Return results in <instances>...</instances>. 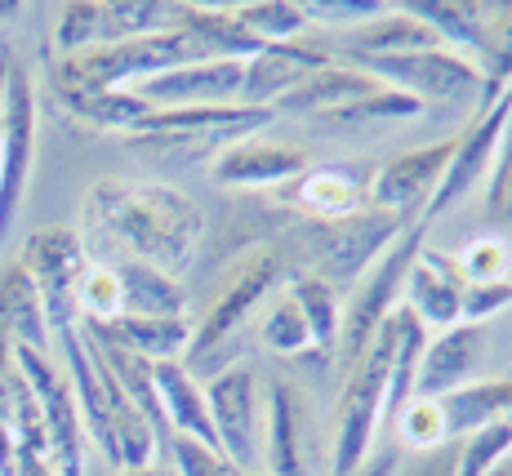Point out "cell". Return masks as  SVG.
Returning a JSON list of instances; mask_svg holds the SVG:
<instances>
[{
    "label": "cell",
    "mask_w": 512,
    "mask_h": 476,
    "mask_svg": "<svg viewBox=\"0 0 512 476\" xmlns=\"http://www.w3.org/2000/svg\"><path fill=\"white\" fill-rule=\"evenodd\" d=\"M85 218L107 236L125 245L130 259L165 276H179L196 263L205 236V218L170 183H139V178H98L85 192Z\"/></svg>",
    "instance_id": "6da1fadb"
},
{
    "label": "cell",
    "mask_w": 512,
    "mask_h": 476,
    "mask_svg": "<svg viewBox=\"0 0 512 476\" xmlns=\"http://www.w3.org/2000/svg\"><path fill=\"white\" fill-rule=\"evenodd\" d=\"M54 339H58V347H63V374H67V383H72L85 436L98 445V454L121 472L156 463L161 450H156L152 428H147V419L130 405V396L121 392V383L112 379V370L103 365L98 347L85 339L81 325L58 330Z\"/></svg>",
    "instance_id": "7a4b0ae2"
},
{
    "label": "cell",
    "mask_w": 512,
    "mask_h": 476,
    "mask_svg": "<svg viewBox=\"0 0 512 476\" xmlns=\"http://www.w3.org/2000/svg\"><path fill=\"white\" fill-rule=\"evenodd\" d=\"M268 121H277L263 107H152L134 134H125L134 147L174 156V161H214L223 147L254 138Z\"/></svg>",
    "instance_id": "3957f363"
},
{
    "label": "cell",
    "mask_w": 512,
    "mask_h": 476,
    "mask_svg": "<svg viewBox=\"0 0 512 476\" xmlns=\"http://www.w3.org/2000/svg\"><path fill=\"white\" fill-rule=\"evenodd\" d=\"M423 232H428V218H415L388 250L379 254L366 276L352 285V299L343 307V325H339V370L348 374L352 365L366 356V347L379 339V330L388 325V316L401 307V294H406V276L415 267L419 250H423Z\"/></svg>",
    "instance_id": "277c9868"
},
{
    "label": "cell",
    "mask_w": 512,
    "mask_h": 476,
    "mask_svg": "<svg viewBox=\"0 0 512 476\" xmlns=\"http://www.w3.org/2000/svg\"><path fill=\"white\" fill-rule=\"evenodd\" d=\"M392 356H397V321L379 330V339L366 347L357 365L348 370L339 392V419H334V450L330 476H352L374 454V436L383 428V396H388Z\"/></svg>",
    "instance_id": "5b68a950"
},
{
    "label": "cell",
    "mask_w": 512,
    "mask_h": 476,
    "mask_svg": "<svg viewBox=\"0 0 512 476\" xmlns=\"http://www.w3.org/2000/svg\"><path fill=\"white\" fill-rule=\"evenodd\" d=\"M281 285H285V259H281V250L263 245V250L241 254V259L232 263V272L223 276V285L214 290V299H210V307H205V316L192 325V343H187L183 365L205 361V356L219 352V347L228 343L245 321H250L254 307L268 299V294H277Z\"/></svg>",
    "instance_id": "8992f818"
},
{
    "label": "cell",
    "mask_w": 512,
    "mask_h": 476,
    "mask_svg": "<svg viewBox=\"0 0 512 476\" xmlns=\"http://www.w3.org/2000/svg\"><path fill=\"white\" fill-rule=\"evenodd\" d=\"M370 72L379 85L397 89V94L415 98V103H477L481 98V67L468 54L455 49H419V54H397V58H366L352 63Z\"/></svg>",
    "instance_id": "52a82bcc"
},
{
    "label": "cell",
    "mask_w": 512,
    "mask_h": 476,
    "mask_svg": "<svg viewBox=\"0 0 512 476\" xmlns=\"http://www.w3.org/2000/svg\"><path fill=\"white\" fill-rule=\"evenodd\" d=\"M23 272L32 276L36 294H41L45 307V325L49 339L58 330H72L81 325V312H76V290H81V276L90 259H85V245L72 227H36L23 245Z\"/></svg>",
    "instance_id": "ba28073f"
},
{
    "label": "cell",
    "mask_w": 512,
    "mask_h": 476,
    "mask_svg": "<svg viewBox=\"0 0 512 476\" xmlns=\"http://www.w3.org/2000/svg\"><path fill=\"white\" fill-rule=\"evenodd\" d=\"M14 361L23 370L27 388H32L36 405H41L45 419V445H49V463L58 476H85V423L76 410V396L67 374L49 361V352H32V347H14Z\"/></svg>",
    "instance_id": "9c48e42d"
},
{
    "label": "cell",
    "mask_w": 512,
    "mask_h": 476,
    "mask_svg": "<svg viewBox=\"0 0 512 476\" xmlns=\"http://www.w3.org/2000/svg\"><path fill=\"white\" fill-rule=\"evenodd\" d=\"M36 161V89L32 76L9 58L5 103H0V241L23 210V192Z\"/></svg>",
    "instance_id": "30bf717a"
},
{
    "label": "cell",
    "mask_w": 512,
    "mask_h": 476,
    "mask_svg": "<svg viewBox=\"0 0 512 476\" xmlns=\"http://www.w3.org/2000/svg\"><path fill=\"white\" fill-rule=\"evenodd\" d=\"M205 405H210L214 441L241 472L263 468V405L259 379L250 365H228L205 383Z\"/></svg>",
    "instance_id": "8fae6325"
},
{
    "label": "cell",
    "mask_w": 512,
    "mask_h": 476,
    "mask_svg": "<svg viewBox=\"0 0 512 476\" xmlns=\"http://www.w3.org/2000/svg\"><path fill=\"white\" fill-rule=\"evenodd\" d=\"M415 223V218H401V214H383V210H361L352 218H343V223H330L321 227V241H317V272L321 281H330L334 290L343 285H357L361 276H366V267L379 259L383 250H388L392 241H397L406 227Z\"/></svg>",
    "instance_id": "7c38bea8"
},
{
    "label": "cell",
    "mask_w": 512,
    "mask_h": 476,
    "mask_svg": "<svg viewBox=\"0 0 512 476\" xmlns=\"http://www.w3.org/2000/svg\"><path fill=\"white\" fill-rule=\"evenodd\" d=\"M450 156H455V138L428 143V147H410V152L392 156L388 165H379V170L370 174V187H366L370 210L423 218L428 201L437 196L441 178L450 170Z\"/></svg>",
    "instance_id": "4fadbf2b"
},
{
    "label": "cell",
    "mask_w": 512,
    "mask_h": 476,
    "mask_svg": "<svg viewBox=\"0 0 512 476\" xmlns=\"http://www.w3.org/2000/svg\"><path fill=\"white\" fill-rule=\"evenodd\" d=\"M512 116V89H504V94L495 98V103L486 107V112H477L468 121V130L455 138V156H450V170L446 178H441L437 196L428 201V210H423V218H437L446 210H455V205H464L472 192H477V183L490 174V161H495V147L499 138H504V125Z\"/></svg>",
    "instance_id": "5bb4252c"
},
{
    "label": "cell",
    "mask_w": 512,
    "mask_h": 476,
    "mask_svg": "<svg viewBox=\"0 0 512 476\" xmlns=\"http://www.w3.org/2000/svg\"><path fill=\"white\" fill-rule=\"evenodd\" d=\"M245 63L236 58H205L174 72H161L152 81L130 85L147 107H236L241 103Z\"/></svg>",
    "instance_id": "9a60e30c"
},
{
    "label": "cell",
    "mask_w": 512,
    "mask_h": 476,
    "mask_svg": "<svg viewBox=\"0 0 512 476\" xmlns=\"http://www.w3.org/2000/svg\"><path fill=\"white\" fill-rule=\"evenodd\" d=\"M481 361H486V330L481 325H464V321L450 325L432 343H423L415 396L441 401V396L468 388V383H477Z\"/></svg>",
    "instance_id": "2e32d148"
},
{
    "label": "cell",
    "mask_w": 512,
    "mask_h": 476,
    "mask_svg": "<svg viewBox=\"0 0 512 476\" xmlns=\"http://www.w3.org/2000/svg\"><path fill=\"white\" fill-rule=\"evenodd\" d=\"M308 170V152L294 143H268V138H241L223 147L210 161V178L219 187H285Z\"/></svg>",
    "instance_id": "e0dca14e"
},
{
    "label": "cell",
    "mask_w": 512,
    "mask_h": 476,
    "mask_svg": "<svg viewBox=\"0 0 512 476\" xmlns=\"http://www.w3.org/2000/svg\"><path fill=\"white\" fill-rule=\"evenodd\" d=\"M464 272H459L455 254H441L423 245L415 267L406 276V294L401 303L419 316L423 330H450L459 325V307H464Z\"/></svg>",
    "instance_id": "ac0fdd59"
},
{
    "label": "cell",
    "mask_w": 512,
    "mask_h": 476,
    "mask_svg": "<svg viewBox=\"0 0 512 476\" xmlns=\"http://www.w3.org/2000/svg\"><path fill=\"white\" fill-rule=\"evenodd\" d=\"M366 178L361 170H343V165H308L294 183H285V201L317 227L343 223V218L366 210Z\"/></svg>",
    "instance_id": "d6986e66"
},
{
    "label": "cell",
    "mask_w": 512,
    "mask_h": 476,
    "mask_svg": "<svg viewBox=\"0 0 512 476\" xmlns=\"http://www.w3.org/2000/svg\"><path fill=\"white\" fill-rule=\"evenodd\" d=\"M326 63H334V58L321 45H303V41L263 45L254 58H245L241 107H263V112H272L277 98H285L303 76L317 72V67H326Z\"/></svg>",
    "instance_id": "ffe728a7"
},
{
    "label": "cell",
    "mask_w": 512,
    "mask_h": 476,
    "mask_svg": "<svg viewBox=\"0 0 512 476\" xmlns=\"http://www.w3.org/2000/svg\"><path fill=\"white\" fill-rule=\"evenodd\" d=\"M263 476H312L303 396L290 383L272 388L268 414H263Z\"/></svg>",
    "instance_id": "44dd1931"
},
{
    "label": "cell",
    "mask_w": 512,
    "mask_h": 476,
    "mask_svg": "<svg viewBox=\"0 0 512 476\" xmlns=\"http://www.w3.org/2000/svg\"><path fill=\"white\" fill-rule=\"evenodd\" d=\"M401 5H406L441 45L455 49V54H468L477 67H481V54H486L490 27L504 14V5H486V0H401Z\"/></svg>",
    "instance_id": "7402d4cb"
},
{
    "label": "cell",
    "mask_w": 512,
    "mask_h": 476,
    "mask_svg": "<svg viewBox=\"0 0 512 476\" xmlns=\"http://www.w3.org/2000/svg\"><path fill=\"white\" fill-rule=\"evenodd\" d=\"M374 89H379V81H374L370 72H361V67L326 63V67H317V72L303 76L285 98H277V103H272V116L290 112V116H317V121H330L339 107L357 103V98L374 94Z\"/></svg>",
    "instance_id": "603a6c76"
},
{
    "label": "cell",
    "mask_w": 512,
    "mask_h": 476,
    "mask_svg": "<svg viewBox=\"0 0 512 476\" xmlns=\"http://www.w3.org/2000/svg\"><path fill=\"white\" fill-rule=\"evenodd\" d=\"M81 330L98 334L103 343L121 347L147 365L183 361L187 343H192V325L183 316H116L112 325H81Z\"/></svg>",
    "instance_id": "cb8c5ba5"
},
{
    "label": "cell",
    "mask_w": 512,
    "mask_h": 476,
    "mask_svg": "<svg viewBox=\"0 0 512 476\" xmlns=\"http://www.w3.org/2000/svg\"><path fill=\"white\" fill-rule=\"evenodd\" d=\"M152 383H156V401H161V414L170 423L174 436H192L201 445H214V423H210V405H205V383H196L192 365L183 361H161L152 365Z\"/></svg>",
    "instance_id": "d4e9b609"
},
{
    "label": "cell",
    "mask_w": 512,
    "mask_h": 476,
    "mask_svg": "<svg viewBox=\"0 0 512 476\" xmlns=\"http://www.w3.org/2000/svg\"><path fill=\"white\" fill-rule=\"evenodd\" d=\"M419 49H441V41L410 14L406 5H388L379 18L352 27L343 63H366V58H397V54H419Z\"/></svg>",
    "instance_id": "484cf974"
},
{
    "label": "cell",
    "mask_w": 512,
    "mask_h": 476,
    "mask_svg": "<svg viewBox=\"0 0 512 476\" xmlns=\"http://www.w3.org/2000/svg\"><path fill=\"white\" fill-rule=\"evenodd\" d=\"M0 339H9L14 347H32V352H49L45 307L23 263L0 267Z\"/></svg>",
    "instance_id": "4316f807"
},
{
    "label": "cell",
    "mask_w": 512,
    "mask_h": 476,
    "mask_svg": "<svg viewBox=\"0 0 512 476\" xmlns=\"http://www.w3.org/2000/svg\"><path fill=\"white\" fill-rule=\"evenodd\" d=\"M441 414H446V432L450 436H472L490 423H504L512 414V374L504 379H477L468 388L441 396Z\"/></svg>",
    "instance_id": "83f0119b"
},
{
    "label": "cell",
    "mask_w": 512,
    "mask_h": 476,
    "mask_svg": "<svg viewBox=\"0 0 512 476\" xmlns=\"http://www.w3.org/2000/svg\"><path fill=\"white\" fill-rule=\"evenodd\" d=\"M116 285H121V316H183V285L174 276L156 272L139 259L112 263Z\"/></svg>",
    "instance_id": "f1b7e54d"
},
{
    "label": "cell",
    "mask_w": 512,
    "mask_h": 476,
    "mask_svg": "<svg viewBox=\"0 0 512 476\" xmlns=\"http://www.w3.org/2000/svg\"><path fill=\"white\" fill-rule=\"evenodd\" d=\"M179 27V5L174 0H103V23H98V45H121L161 36Z\"/></svg>",
    "instance_id": "f546056e"
},
{
    "label": "cell",
    "mask_w": 512,
    "mask_h": 476,
    "mask_svg": "<svg viewBox=\"0 0 512 476\" xmlns=\"http://www.w3.org/2000/svg\"><path fill=\"white\" fill-rule=\"evenodd\" d=\"M285 294L299 303L303 321H308L312 352L330 356L334 347H339V325H343V299H339V290H334L330 281H321V276L303 272V276H294Z\"/></svg>",
    "instance_id": "4dcf8cb0"
},
{
    "label": "cell",
    "mask_w": 512,
    "mask_h": 476,
    "mask_svg": "<svg viewBox=\"0 0 512 476\" xmlns=\"http://www.w3.org/2000/svg\"><path fill=\"white\" fill-rule=\"evenodd\" d=\"M58 103L76 116L81 125L94 130H116V134H134V125L143 121L152 107L143 103L134 89H98V94H58Z\"/></svg>",
    "instance_id": "1f68e13d"
},
{
    "label": "cell",
    "mask_w": 512,
    "mask_h": 476,
    "mask_svg": "<svg viewBox=\"0 0 512 476\" xmlns=\"http://www.w3.org/2000/svg\"><path fill=\"white\" fill-rule=\"evenodd\" d=\"M232 14L259 45H290L308 27L299 0H250V5H232Z\"/></svg>",
    "instance_id": "d6a6232c"
},
{
    "label": "cell",
    "mask_w": 512,
    "mask_h": 476,
    "mask_svg": "<svg viewBox=\"0 0 512 476\" xmlns=\"http://www.w3.org/2000/svg\"><path fill=\"white\" fill-rule=\"evenodd\" d=\"M512 85V5H504V14L495 18L486 36V54H481V98L477 112H486L499 94Z\"/></svg>",
    "instance_id": "836d02e7"
},
{
    "label": "cell",
    "mask_w": 512,
    "mask_h": 476,
    "mask_svg": "<svg viewBox=\"0 0 512 476\" xmlns=\"http://www.w3.org/2000/svg\"><path fill=\"white\" fill-rule=\"evenodd\" d=\"M392 428H397V436H401V445H406V450H423V454L446 450V441H450L441 401H428V396H415V401H410L406 410L392 419Z\"/></svg>",
    "instance_id": "e575fe53"
},
{
    "label": "cell",
    "mask_w": 512,
    "mask_h": 476,
    "mask_svg": "<svg viewBox=\"0 0 512 476\" xmlns=\"http://www.w3.org/2000/svg\"><path fill=\"white\" fill-rule=\"evenodd\" d=\"M76 312L81 325H112L121 316V285H116V267L90 263L76 290Z\"/></svg>",
    "instance_id": "d590c367"
},
{
    "label": "cell",
    "mask_w": 512,
    "mask_h": 476,
    "mask_svg": "<svg viewBox=\"0 0 512 476\" xmlns=\"http://www.w3.org/2000/svg\"><path fill=\"white\" fill-rule=\"evenodd\" d=\"M98 23H103V0H72V5L58 9V27H54L58 58L94 49L98 45Z\"/></svg>",
    "instance_id": "8d00e7d4"
},
{
    "label": "cell",
    "mask_w": 512,
    "mask_h": 476,
    "mask_svg": "<svg viewBox=\"0 0 512 476\" xmlns=\"http://www.w3.org/2000/svg\"><path fill=\"white\" fill-rule=\"evenodd\" d=\"M263 347H272V352H281V356H308L312 352L308 321H303L299 303H294L290 294H281V299L272 303V312L263 316Z\"/></svg>",
    "instance_id": "74e56055"
},
{
    "label": "cell",
    "mask_w": 512,
    "mask_h": 476,
    "mask_svg": "<svg viewBox=\"0 0 512 476\" xmlns=\"http://www.w3.org/2000/svg\"><path fill=\"white\" fill-rule=\"evenodd\" d=\"M455 263L464 272V285H499L508 281L512 250L504 245V236H477L455 254Z\"/></svg>",
    "instance_id": "f35d334b"
},
{
    "label": "cell",
    "mask_w": 512,
    "mask_h": 476,
    "mask_svg": "<svg viewBox=\"0 0 512 476\" xmlns=\"http://www.w3.org/2000/svg\"><path fill=\"white\" fill-rule=\"evenodd\" d=\"M419 112H423V107L415 103V98H406V94H397V89L379 85L374 94L357 98V103H348V107H339L330 121L334 125H374V121H410V116H419Z\"/></svg>",
    "instance_id": "ab89813d"
},
{
    "label": "cell",
    "mask_w": 512,
    "mask_h": 476,
    "mask_svg": "<svg viewBox=\"0 0 512 476\" xmlns=\"http://www.w3.org/2000/svg\"><path fill=\"white\" fill-rule=\"evenodd\" d=\"M486 223L490 227H512V116L504 125V138L490 161V183H486Z\"/></svg>",
    "instance_id": "60d3db41"
},
{
    "label": "cell",
    "mask_w": 512,
    "mask_h": 476,
    "mask_svg": "<svg viewBox=\"0 0 512 476\" xmlns=\"http://www.w3.org/2000/svg\"><path fill=\"white\" fill-rule=\"evenodd\" d=\"M165 459H170L174 476H241V468H236L228 454L214 450V445L192 441V436H174Z\"/></svg>",
    "instance_id": "b9f144b4"
},
{
    "label": "cell",
    "mask_w": 512,
    "mask_h": 476,
    "mask_svg": "<svg viewBox=\"0 0 512 476\" xmlns=\"http://www.w3.org/2000/svg\"><path fill=\"white\" fill-rule=\"evenodd\" d=\"M303 18L308 23H330V27H361L370 23V18H379L383 0H299Z\"/></svg>",
    "instance_id": "7bdbcfd3"
},
{
    "label": "cell",
    "mask_w": 512,
    "mask_h": 476,
    "mask_svg": "<svg viewBox=\"0 0 512 476\" xmlns=\"http://www.w3.org/2000/svg\"><path fill=\"white\" fill-rule=\"evenodd\" d=\"M512 307V285L499 281V285H468L464 290V307H459V321L464 325H481L490 316L508 312Z\"/></svg>",
    "instance_id": "ee69618b"
},
{
    "label": "cell",
    "mask_w": 512,
    "mask_h": 476,
    "mask_svg": "<svg viewBox=\"0 0 512 476\" xmlns=\"http://www.w3.org/2000/svg\"><path fill=\"white\" fill-rule=\"evenodd\" d=\"M14 476H58L54 463H49L45 450H32V445H18V468Z\"/></svg>",
    "instance_id": "f6af8a7d"
},
{
    "label": "cell",
    "mask_w": 512,
    "mask_h": 476,
    "mask_svg": "<svg viewBox=\"0 0 512 476\" xmlns=\"http://www.w3.org/2000/svg\"><path fill=\"white\" fill-rule=\"evenodd\" d=\"M450 468H455V450H437L423 463H415L410 472H397V476H450Z\"/></svg>",
    "instance_id": "bcb514c9"
},
{
    "label": "cell",
    "mask_w": 512,
    "mask_h": 476,
    "mask_svg": "<svg viewBox=\"0 0 512 476\" xmlns=\"http://www.w3.org/2000/svg\"><path fill=\"white\" fill-rule=\"evenodd\" d=\"M14 468H18V441L9 419H0V476H14Z\"/></svg>",
    "instance_id": "7dc6e473"
},
{
    "label": "cell",
    "mask_w": 512,
    "mask_h": 476,
    "mask_svg": "<svg viewBox=\"0 0 512 476\" xmlns=\"http://www.w3.org/2000/svg\"><path fill=\"white\" fill-rule=\"evenodd\" d=\"M397 472H401V468H397V454H392V450H379V454H370V459L361 463V468L352 472V476H397Z\"/></svg>",
    "instance_id": "c3c4849f"
},
{
    "label": "cell",
    "mask_w": 512,
    "mask_h": 476,
    "mask_svg": "<svg viewBox=\"0 0 512 476\" xmlns=\"http://www.w3.org/2000/svg\"><path fill=\"white\" fill-rule=\"evenodd\" d=\"M121 476H174V468H170V463H147V468H130Z\"/></svg>",
    "instance_id": "681fc988"
},
{
    "label": "cell",
    "mask_w": 512,
    "mask_h": 476,
    "mask_svg": "<svg viewBox=\"0 0 512 476\" xmlns=\"http://www.w3.org/2000/svg\"><path fill=\"white\" fill-rule=\"evenodd\" d=\"M486 476H512V459H504V463H495Z\"/></svg>",
    "instance_id": "f907efd6"
},
{
    "label": "cell",
    "mask_w": 512,
    "mask_h": 476,
    "mask_svg": "<svg viewBox=\"0 0 512 476\" xmlns=\"http://www.w3.org/2000/svg\"><path fill=\"white\" fill-rule=\"evenodd\" d=\"M241 476H263V472H241Z\"/></svg>",
    "instance_id": "816d5d0a"
},
{
    "label": "cell",
    "mask_w": 512,
    "mask_h": 476,
    "mask_svg": "<svg viewBox=\"0 0 512 476\" xmlns=\"http://www.w3.org/2000/svg\"><path fill=\"white\" fill-rule=\"evenodd\" d=\"M504 423H508V428H512V414H508V419H504Z\"/></svg>",
    "instance_id": "f5cc1de1"
},
{
    "label": "cell",
    "mask_w": 512,
    "mask_h": 476,
    "mask_svg": "<svg viewBox=\"0 0 512 476\" xmlns=\"http://www.w3.org/2000/svg\"><path fill=\"white\" fill-rule=\"evenodd\" d=\"M508 89H512V85H508Z\"/></svg>",
    "instance_id": "db71d44e"
}]
</instances>
